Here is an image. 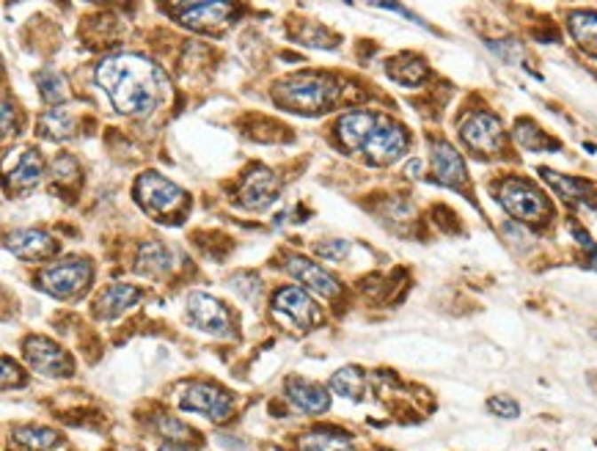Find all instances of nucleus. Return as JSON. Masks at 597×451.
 Wrapping results in <instances>:
<instances>
[{"label": "nucleus", "mask_w": 597, "mask_h": 451, "mask_svg": "<svg viewBox=\"0 0 597 451\" xmlns=\"http://www.w3.org/2000/svg\"><path fill=\"white\" fill-rule=\"evenodd\" d=\"M97 86L124 116H149L168 91V80L157 64L144 55L122 52L97 64Z\"/></svg>", "instance_id": "obj_1"}, {"label": "nucleus", "mask_w": 597, "mask_h": 451, "mask_svg": "<svg viewBox=\"0 0 597 451\" xmlns=\"http://www.w3.org/2000/svg\"><path fill=\"white\" fill-rule=\"evenodd\" d=\"M336 97H338L336 80L320 72L290 75L278 80L273 89V99L278 102V107L290 113H300V116H314V113L328 110L336 102Z\"/></svg>", "instance_id": "obj_2"}, {"label": "nucleus", "mask_w": 597, "mask_h": 451, "mask_svg": "<svg viewBox=\"0 0 597 451\" xmlns=\"http://www.w3.org/2000/svg\"><path fill=\"white\" fill-rule=\"evenodd\" d=\"M135 199H138L140 210L149 212L157 220H168L171 215H179L187 207V193L179 185L168 182L165 177H160L155 171H147L138 177Z\"/></svg>", "instance_id": "obj_3"}, {"label": "nucleus", "mask_w": 597, "mask_h": 451, "mask_svg": "<svg viewBox=\"0 0 597 451\" xmlns=\"http://www.w3.org/2000/svg\"><path fill=\"white\" fill-rule=\"evenodd\" d=\"M498 202L501 207L521 223H545L551 218V204L543 193L531 182L509 177L498 185Z\"/></svg>", "instance_id": "obj_4"}, {"label": "nucleus", "mask_w": 597, "mask_h": 451, "mask_svg": "<svg viewBox=\"0 0 597 451\" xmlns=\"http://www.w3.org/2000/svg\"><path fill=\"white\" fill-rule=\"evenodd\" d=\"M92 284V265L85 259H64L39 273V289L52 297H75Z\"/></svg>", "instance_id": "obj_5"}, {"label": "nucleus", "mask_w": 597, "mask_h": 451, "mask_svg": "<svg viewBox=\"0 0 597 451\" xmlns=\"http://www.w3.org/2000/svg\"><path fill=\"white\" fill-rule=\"evenodd\" d=\"M273 314L287 320L298 330H314L322 322V308L300 287L278 289L273 297Z\"/></svg>", "instance_id": "obj_6"}, {"label": "nucleus", "mask_w": 597, "mask_h": 451, "mask_svg": "<svg viewBox=\"0 0 597 451\" xmlns=\"http://www.w3.org/2000/svg\"><path fill=\"white\" fill-rule=\"evenodd\" d=\"M405 149H408V132L400 124L380 116L372 135L366 138L361 154L372 165H391L405 154Z\"/></svg>", "instance_id": "obj_7"}, {"label": "nucleus", "mask_w": 597, "mask_h": 451, "mask_svg": "<svg viewBox=\"0 0 597 451\" xmlns=\"http://www.w3.org/2000/svg\"><path fill=\"white\" fill-rule=\"evenodd\" d=\"M460 138L463 144L479 154H498L504 149V127L498 116L488 110L471 113V116L460 124Z\"/></svg>", "instance_id": "obj_8"}, {"label": "nucleus", "mask_w": 597, "mask_h": 451, "mask_svg": "<svg viewBox=\"0 0 597 451\" xmlns=\"http://www.w3.org/2000/svg\"><path fill=\"white\" fill-rule=\"evenodd\" d=\"M25 360L31 363V369L44 377H69L72 375V358L44 336H28L22 344Z\"/></svg>", "instance_id": "obj_9"}, {"label": "nucleus", "mask_w": 597, "mask_h": 451, "mask_svg": "<svg viewBox=\"0 0 597 451\" xmlns=\"http://www.w3.org/2000/svg\"><path fill=\"white\" fill-rule=\"evenodd\" d=\"M187 320H190L193 328H198L202 333H210V336H218V338L232 336L229 308H226L220 300L204 295V292H195V295L187 297Z\"/></svg>", "instance_id": "obj_10"}, {"label": "nucleus", "mask_w": 597, "mask_h": 451, "mask_svg": "<svg viewBox=\"0 0 597 451\" xmlns=\"http://www.w3.org/2000/svg\"><path fill=\"white\" fill-rule=\"evenodd\" d=\"M179 405L190 413H202L210 421H226L232 415V397L226 391L207 385V383H193L182 391Z\"/></svg>", "instance_id": "obj_11"}, {"label": "nucleus", "mask_w": 597, "mask_h": 451, "mask_svg": "<svg viewBox=\"0 0 597 451\" xmlns=\"http://www.w3.org/2000/svg\"><path fill=\"white\" fill-rule=\"evenodd\" d=\"M278 190H281L278 177L270 171V168L256 165L253 171L245 177V182L240 185L237 202H240V207H245L251 212H262L278 199Z\"/></svg>", "instance_id": "obj_12"}, {"label": "nucleus", "mask_w": 597, "mask_h": 451, "mask_svg": "<svg viewBox=\"0 0 597 451\" xmlns=\"http://www.w3.org/2000/svg\"><path fill=\"white\" fill-rule=\"evenodd\" d=\"M6 250L25 262H44L59 253V242L39 229H17L6 234Z\"/></svg>", "instance_id": "obj_13"}, {"label": "nucleus", "mask_w": 597, "mask_h": 451, "mask_svg": "<svg viewBox=\"0 0 597 451\" xmlns=\"http://www.w3.org/2000/svg\"><path fill=\"white\" fill-rule=\"evenodd\" d=\"M287 273L295 278V281H300V284L306 287V289H311V292H317L320 297H325V300H330V297H336L338 292H341V284L338 281L328 273V270H322L317 262H311V259H306V257H287Z\"/></svg>", "instance_id": "obj_14"}, {"label": "nucleus", "mask_w": 597, "mask_h": 451, "mask_svg": "<svg viewBox=\"0 0 597 451\" xmlns=\"http://www.w3.org/2000/svg\"><path fill=\"white\" fill-rule=\"evenodd\" d=\"M433 174L441 185L446 187H454L460 190L468 185V171H466V162L460 157V152L454 149L446 140H435L433 144Z\"/></svg>", "instance_id": "obj_15"}, {"label": "nucleus", "mask_w": 597, "mask_h": 451, "mask_svg": "<svg viewBox=\"0 0 597 451\" xmlns=\"http://www.w3.org/2000/svg\"><path fill=\"white\" fill-rule=\"evenodd\" d=\"M171 12L179 17L182 25L193 28V31H212V28L229 20L232 6L229 4H174Z\"/></svg>", "instance_id": "obj_16"}, {"label": "nucleus", "mask_w": 597, "mask_h": 451, "mask_svg": "<svg viewBox=\"0 0 597 451\" xmlns=\"http://www.w3.org/2000/svg\"><path fill=\"white\" fill-rule=\"evenodd\" d=\"M539 174H543V179L561 195L564 202L597 210V193H594V187L589 182L576 179V177H564V174L553 171V168H539Z\"/></svg>", "instance_id": "obj_17"}, {"label": "nucleus", "mask_w": 597, "mask_h": 451, "mask_svg": "<svg viewBox=\"0 0 597 451\" xmlns=\"http://www.w3.org/2000/svg\"><path fill=\"white\" fill-rule=\"evenodd\" d=\"M378 113L372 110H350L338 119V138L350 152H361L366 138L372 135L375 124H378Z\"/></svg>", "instance_id": "obj_18"}, {"label": "nucleus", "mask_w": 597, "mask_h": 451, "mask_svg": "<svg viewBox=\"0 0 597 451\" xmlns=\"http://www.w3.org/2000/svg\"><path fill=\"white\" fill-rule=\"evenodd\" d=\"M177 267L174 262V250L163 242H144L138 248V259H135V270L147 278H165Z\"/></svg>", "instance_id": "obj_19"}, {"label": "nucleus", "mask_w": 597, "mask_h": 451, "mask_svg": "<svg viewBox=\"0 0 597 451\" xmlns=\"http://www.w3.org/2000/svg\"><path fill=\"white\" fill-rule=\"evenodd\" d=\"M287 397L303 413H325L330 407V393L322 385L308 383L303 377H290L287 380Z\"/></svg>", "instance_id": "obj_20"}, {"label": "nucleus", "mask_w": 597, "mask_h": 451, "mask_svg": "<svg viewBox=\"0 0 597 451\" xmlns=\"http://www.w3.org/2000/svg\"><path fill=\"white\" fill-rule=\"evenodd\" d=\"M140 292L138 287H130V284H113L107 287L100 297H97V305H94V314L100 320H116L122 317L130 305H135L140 300Z\"/></svg>", "instance_id": "obj_21"}, {"label": "nucleus", "mask_w": 597, "mask_h": 451, "mask_svg": "<svg viewBox=\"0 0 597 451\" xmlns=\"http://www.w3.org/2000/svg\"><path fill=\"white\" fill-rule=\"evenodd\" d=\"M386 75L394 83H400V86H418L421 80H426L430 69H426V64L421 59H416V55H400V59L388 61Z\"/></svg>", "instance_id": "obj_22"}, {"label": "nucleus", "mask_w": 597, "mask_h": 451, "mask_svg": "<svg viewBox=\"0 0 597 451\" xmlns=\"http://www.w3.org/2000/svg\"><path fill=\"white\" fill-rule=\"evenodd\" d=\"M567 28H570V34L578 42V47L597 59V14L594 12H573L570 20H567Z\"/></svg>", "instance_id": "obj_23"}, {"label": "nucleus", "mask_w": 597, "mask_h": 451, "mask_svg": "<svg viewBox=\"0 0 597 451\" xmlns=\"http://www.w3.org/2000/svg\"><path fill=\"white\" fill-rule=\"evenodd\" d=\"M39 179H42V157L34 149H28V152H22L14 171L6 177V185L9 187L14 185L17 190H31L39 185Z\"/></svg>", "instance_id": "obj_24"}, {"label": "nucleus", "mask_w": 597, "mask_h": 451, "mask_svg": "<svg viewBox=\"0 0 597 451\" xmlns=\"http://www.w3.org/2000/svg\"><path fill=\"white\" fill-rule=\"evenodd\" d=\"M330 388L338 393V397H345L350 402H361L363 391H366V377L358 366H345V369H338L330 377Z\"/></svg>", "instance_id": "obj_25"}, {"label": "nucleus", "mask_w": 597, "mask_h": 451, "mask_svg": "<svg viewBox=\"0 0 597 451\" xmlns=\"http://www.w3.org/2000/svg\"><path fill=\"white\" fill-rule=\"evenodd\" d=\"M75 132V122L64 107H50L39 119V135L44 140H67Z\"/></svg>", "instance_id": "obj_26"}, {"label": "nucleus", "mask_w": 597, "mask_h": 451, "mask_svg": "<svg viewBox=\"0 0 597 451\" xmlns=\"http://www.w3.org/2000/svg\"><path fill=\"white\" fill-rule=\"evenodd\" d=\"M12 438H14L22 448H28V451H47V448H52V446H59V440H61L59 432H52V430H47V427H34V424L14 427Z\"/></svg>", "instance_id": "obj_27"}, {"label": "nucleus", "mask_w": 597, "mask_h": 451, "mask_svg": "<svg viewBox=\"0 0 597 451\" xmlns=\"http://www.w3.org/2000/svg\"><path fill=\"white\" fill-rule=\"evenodd\" d=\"M36 86H39V94H42V99L47 105L59 107V105H64L69 99V86H67L64 75H59V72L50 69V67L36 75Z\"/></svg>", "instance_id": "obj_28"}, {"label": "nucleus", "mask_w": 597, "mask_h": 451, "mask_svg": "<svg viewBox=\"0 0 597 451\" xmlns=\"http://www.w3.org/2000/svg\"><path fill=\"white\" fill-rule=\"evenodd\" d=\"M515 140L526 149V152H543V149H559V144L553 138H548L543 130H539L534 122L529 119H521L515 124Z\"/></svg>", "instance_id": "obj_29"}, {"label": "nucleus", "mask_w": 597, "mask_h": 451, "mask_svg": "<svg viewBox=\"0 0 597 451\" xmlns=\"http://www.w3.org/2000/svg\"><path fill=\"white\" fill-rule=\"evenodd\" d=\"M300 451H355L345 435L333 432H308L298 440Z\"/></svg>", "instance_id": "obj_30"}, {"label": "nucleus", "mask_w": 597, "mask_h": 451, "mask_svg": "<svg viewBox=\"0 0 597 451\" xmlns=\"http://www.w3.org/2000/svg\"><path fill=\"white\" fill-rule=\"evenodd\" d=\"M155 427H157V432H160L163 438H168L171 443H187V440L195 435L187 424H182V421L174 418V415H160V418L155 421Z\"/></svg>", "instance_id": "obj_31"}, {"label": "nucleus", "mask_w": 597, "mask_h": 451, "mask_svg": "<svg viewBox=\"0 0 597 451\" xmlns=\"http://www.w3.org/2000/svg\"><path fill=\"white\" fill-rule=\"evenodd\" d=\"M77 174H80V168H77L75 157H69V154H61L59 160H55V165H52V177L59 182H72Z\"/></svg>", "instance_id": "obj_32"}, {"label": "nucleus", "mask_w": 597, "mask_h": 451, "mask_svg": "<svg viewBox=\"0 0 597 451\" xmlns=\"http://www.w3.org/2000/svg\"><path fill=\"white\" fill-rule=\"evenodd\" d=\"M488 410L496 413V415H501V418H518V415H521L518 402H515V400H509V397H493V400L488 402Z\"/></svg>", "instance_id": "obj_33"}, {"label": "nucleus", "mask_w": 597, "mask_h": 451, "mask_svg": "<svg viewBox=\"0 0 597 451\" xmlns=\"http://www.w3.org/2000/svg\"><path fill=\"white\" fill-rule=\"evenodd\" d=\"M347 250H350V245H347L345 240H333V242H320V245H317V253H320L322 259H328V262L345 259V257H347Z\"/></svg>", "instance_id": "obj_34"}, {"label": "nucleus", "mask_w": 597, "mask_h": 451, "mask_svg": "<svg viewBox=\"0 0 597 451\" xmlns=\"http://www.w3.org/2000/svg\"><path fill=\"white\" fill-rule=\"evenodd\" d=\"M22 383H25V375L20 372V366L12 363V358H4V388L22 385Z\"/></svg>", "instance_id": "obj_35"}, {"label": "nucleus", "mask_w": 597, "mask_h": 451, "mask_svg": "<svg viewBox=\"0 0 597 451\" xmlns=\"http://www.w3.org/2000/svg\"><path fill=\"white\" fill-rule=\"evenodd\" d=\"M4 135L6 138L12 135V102L9 99L4 102Z\"/></svg>", "instance_id": "obj_36"}, {"label": "nucleus", "mask_w": 597, "mask_h": 451, "mask_svg": "<svg viewBox=\"0 0 597 451\" xmlns=\"http://www.w3.org/2000/svg\"><path fill=\"white\" fill-rule=\"evenodd\" d=\"M160 451H198V448H190V443H165Z\"/></svg>", "instance_id": "obj_37"}, {"label": "nucleus", "mask_w": 597, "mask_h": 451, "mask_svg": "<svg viewBox=\"0 0 597 451\" xmlns=\"http://www.w3.org/2000/svg\"><path fill=\"white\" fill-rule=\"evenodd\" d=\"M592 267H594V270H597V250H594V253H592Z\"/></svg>", "instance_id": "obj_38"}, {"label": "nucleus", "mask_w": 597, "mask_h": 451, "mask_svg": "<svg viewBox=\"0 0 597 451\" xmlns=\"http://www.w3.org/2000/svg\"><path fill=\"white\" fill-rule=\"evenodd\" d=\"M594 338H597V330H594Z\"/></svg>", "instance_id": "obj_39"}]
</instances>
